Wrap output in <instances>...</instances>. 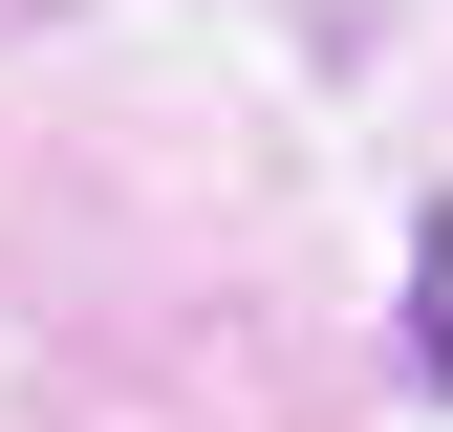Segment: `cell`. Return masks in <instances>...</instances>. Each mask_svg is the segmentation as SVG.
Instances as JSON below:
<instances>
[{
  "mask_svg": "<svg viewBox=\"0 0 453 432\" xmlns=\"http://www.w3.org/2000/svg\"><path fill=\"white\" fill-rule=\"evenodd\" d=\"M411 390L453 411V216H432V238H411Z\"/></svg>",
  "mask_w": 453,
  "mask_h": 432,
  "instance_id": "1",
  "label": "cell"
}]
</instances>
